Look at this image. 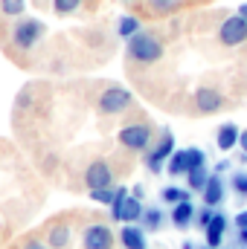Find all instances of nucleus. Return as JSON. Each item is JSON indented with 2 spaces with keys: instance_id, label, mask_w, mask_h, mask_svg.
<instances>
[{
  "instance_id": "nucleus-1",
  "label": "nucleus",
  "mask_w": 247,
  "mask_h": 249,
  "mask_svg": "<svg viewBox=\"0 0 247 249\" xmlns=\"http://www.w3.org/2000/svg\"><path fill=\"white\" fill-rule=\"evenodd\" d=\"M128 58L137 64H157L163 58V41L154 32H137L128 41Z\"/></svg>"
},
{
  "instance_id": "nucleus-2",
  "label": "nucleus",
  "mask_w": 247,
  "mask_h": 249,
  "mask_svg": "<svg viewBox=\"0 0 247 249\" xmlns=\"http://www.w3.org/2000/svg\"><path fill=\"white\" fill-rule=\"evenodd\" d=\"M143 203H140V197H134V194H128L125 188H117V200L111 203V217L114 220H120V223H137V220H143Z\"/></svg>"
},
{
  "instance_id": "nucleus-3",
  "label": "nucleus",
  "mask_w": 247,
  "mask_h": 249,
  "mask_svg": "<svg viewBox=\"0 0 247 249\" xmlns=\"http://www.w3.org/2000/svg\"><path fill=\"white\" fill-rule=\"evenodd\" d=\"M41 35H44V23H41V20H32V18L18 20L15 29H12V41H15V47L23 50V53L32 50V47L41 41Z\"/></svg>"
},
{
  "instance_id": "nucleus-4",
  "label": "nucleus",
  "mask_w": 247,
  "mask_h": 249,
  "mask_svg": "<svg viewBox=\"0 0 247 249\" xmlns=\"http://www.w3.org/2000/svg\"><path fill=\"white\" fill-rule=\"evenodd\" d=\"M131 105H134V96H131L125 87H108V90L99 96V110H102L105 116H117V113H125Z\"/></svg>"
},
{
  "instance_id": "nucleus-5",
  "label": "nucleus",
  "mask_w": 247,
  "mask_h": 249,
  "mask_svg": "<svg viewBox=\"0 0 247 249\" xmlns=\"http://www.w3.org/2000/svg\"><path fill=\"white\" fill-rule=\"evenodd\" d=\"M172 154H175V136H172L169 130H163V133H160V142L145 154V168L154 171V174H160Z\"/></svg>"
},
{
  "instance_id": "nucleus-6",
  "label": "nucleus",
  "mask_w": 247,
  "mask_h": 249,
  "mask_svg": "<svg viewBox=\"0 0 247 249\" xmlns=\"http://www.w3.org/2000/svg\"><path fill=\"white\" fill-rule=\"evenodd\" d=\"M218 41L224 44V47H242L247 41V20L236 12V15H230L224 23H221V29H218Z\"/></svg>"
},
{
  "instance_id": "nucleus-7",
  "label": "nucleus",
  "mask_w": 247,
  "mask_h": 249,
  "mask_svg": "<svg viewBox=\"0 0 247 249\" xmlns=\"http://www.w3.org/2000/svg\"><path fill=\"white\" fill-rule=\"evenodd\" d=\"M148 142H151V127L143 122L125 124L123 130H120V145L128 148V151H145Z\"/></svg>"
},
{
  "instance_id": "nucleus-8",
  "label": "nucleus",
  "mask_w": 247,
  "mask_h": 249,
  "mask_svg": "<svg viewBox=\"0 0 247 249\" xmlns=\"http://www.w3.org/2000/svg\"><path fill=\"white\" fill-rule=\"evenodd\" d=\"M82 247L84 249H114V232L105 223H90L82 232Z\"/></svg>"
},
{
  "instance_id": "nucleus-9",
  "label": "nucleus",
  "mask_w": 247,
  "mask_h": 249,
  "mask_svg": "<svg viewBox=\"0 0 247 249\" xmlns=\"http://www.w3.org/2000/svg\"><path fill=\"white\" fill-rule=\"evenodd\" d=\"M84 183H87L90 191H93V188H108L111 183H114V171H111V165L102 162V160L90 162L87 171H84Z\"/></svg>"
},
{
  "instance_id": "nucleus-10",
  "label": "nucleus",
  "mask_w": 247,
  "mask_h": 249,
  "mask_svg": "<svg viewBox=\"0 0 247 249\" xmlns=\"http://www.w3.org/2000/svg\"><path fill=\"white\" fill-rule=\"evenodd\" d=\"M195 107H198V113H218V110L224 107V99H221L218 90L201 87V90L195 93Z\"/></svg>"
},
{
  "instance_id": "nucleus-11",
  "label": "nucleus",
  "mask_w": 247,
  "mask_h": 249,
  "mask_svg": "<svg viewBox=\"0 0 247 249\" xmlns=\"http://www.w3.org/2000/svg\"><path fill=\"white\" fill-rule=\"evenodd\" d=\"M224 229H227V217L215 212L212 220H209V226L204 229V232H206V247H212V249L221 247V241H224Z\"/></svg>"
},
{
  "instance_id": "nucleus-12",
  "label": "nucleus",
  "mask_w": 247,
  "mask_h": 249,
  "mask_svg": "<svg viewBox=\"0 0 247 249\" xmlns=\"http://www.w3.org/2000/svg\"><path fill=\"white\" fill-rule=\"evenodd\" d=\"M204 203L206 206H218L224 200V183H221V174H209V183L204 186Z\"/></svg>"
},
{
  "instance_id": "nucleus-13",
  "label": "nucleus",
  "mask_w": 247,
  "mask_h": 249,
  "mask_svg": "<svg viewBox=\"0 0 247 249\" xmlns=\"http://www.w3.org/2000/svg\"><path fill=\"white\" fill-rule=\"evenodd\" d=\"M120 244L125 249H145V232L140 229V226H125L123 232H120Z\"/></svg>"
},
{
  "instance_id": "nucleus-14",
  "label": "nucleus",
  "mask_w": 247,
  "mask_h": 249,
  "mask_svg": "<svg viewBox=\"0 0 247 249\" xmlns=\"http://www.w3.org/2000/svg\"><path fill=\"white\" fill-rule=\"evenodd\" d=\"M239 136H242V133H239V127H236V124L224 122L221 127H218L215 142H218V148H221V151H233V148H236V142H239Z\"/></svg>"
},
{
  "instance_id": "nucleus-15",
  "label": "nucleus",
  "mask_w": 247,
  "mask_h": 249,
  "mask_svg": "<svg viewBox=\"0 0 247 249\" xmlns=\"http://www.w3.org/2000/svg\"><path fill=\"white\" fill-rule=\"evenodd\" d=\"M195 214H198V212H195V206H192L189 200H184V203H178V206L172 209V223H175L178 229H186V226L195 220Z\"/></svg>"
},
{
  "instance_id": "nucleus-16",
  "label": "nucleus",
  "mask_w": 247,
  "mask_h": 249,
  "mask_svg": "<svg viewBox=\"0 0 247 249\" xmlns=\"http://www.w3.org/2000/svg\"><path fill=\"white\" fill-rule=\"evenodd\" d=\"M47 241H50V247H53V249H67V247H70V226H67V223L53 226Z\"/></svg>"
},
{
  "instance_id": "nucleus-17",
  "label": "nucleus",
  "mask_w": 247,
  "mask_h": 249,
  "mask_svg": "<svg viewBox=\"0 0 247 249\" xmlns=\"http://www.w3.org/2000/svg\"><path fill=\"white\" fill-rule=\"evenodd\" d=\"M140 29H143V26H140V20H137L134 15H123L120 23H117V32H120V38H125V41H131Z\"/></svg>"
},
{
  "instance_id": "nucleus-18",
  "label": "nucleus",
  "mask_w": 247,
  "mask_h": 249,
  "mask_svg": "<svg viewBox=\"0 0 247 249\" xmlns=\"http://www.w3.org/2000/svg\"><path fill=\"white\" fill-rule=\"evenodd\" d=\"M166 171L172 174V177H181L189 171V160H186V151H175L172 157H169V162H166Z\"/></svg>"
},
{
  "instance_id": "nucleus-19",
  "label": "nucleus",
  "mask_w": 247,
  "mask_h": 249,
  "mask_svg": "<svg viewBox=\"0 0 247 249\" xmlns=\"http://www.w3.org/2000/svg\"><path fill=\"white\" fill-rule=\"evenodd\" d=\"M186 180H189V188H192V191H204V186L209 183V171H206V165H204V168H192V171H186Z\"/></svg>"
},
{
  "instance_id": "nucleus-20",
  "label": "nucleus",
  "mask_w": 247,
  "mask_h": 249,
  "mask_svg": "<svg viewBox=\"0 0 247 249\" xmlns=\"http://www.w3.org/2000/svg\"><path fill=\"white\" fill-rule=\"evenodd\" d=\"M163 226V212L160 209H145L143 212V229L145 232H157Z\"/></svg>"
},
{
  "instance_id": "nucleus-21",
  "label": "nucleus",
  "mask_w": 247,
  "mask_h": 249,
  "mask_svg": "<svg viewBox=\"0 0 247 249\" xmlns=\"http://www.w3.org/2000/svg\"><path fill=\"white\" fill-rule=\"evenodd\" d=\"M0 12L6 18H21L26 12V0H0Z\"/></svg>"
},
{
  "instance_id": "nucleus-22",
  "label": "nucleus",
  "mask_w": 247,
  "mask_h": 249,
  "mask_svg": "<svg viewBox=\"0 0 247 249\" xmlns=\"http://www.w3.org/2000/svg\"><path fill=\"white\" fill-rule=\"evenodd\" d=\"M160 197H163L166 203L178 206V203H184V200H189V191H186V188H178V186H166L163 191H160Z\"/></svg>"
},
{
  "instance_id": "nucleus-23",
  "label": "nucleus",
  "mask_w": 247,
  "mask_h": 249,
  "mask_svg": "<svg viewBox=\"0 0 247 249\" xmlns=\"http://www.w3.org/2000/svg\"><path fill=\"white\" fill-rule=\"evenodd\" d=\"M181 3H184V0H148L151 12H157V15H169V12H175Z\"/></svg>"
},
{
  "instance_id": "nucleus-24",
  "label": "nucleus",
  "mask_w": 247,
  "mask_h": 249,
  "mask_svg": "<svg viewBox=\"0 0 247 249\" xmlns=\"http://www.w3.org/2000/svg\"><path fill=\"white\" fill-rule=\"evenodd\" d=\"M90 200H96V203H105V206H111L114 200H117V188H93L90 191Z\"/></svg>"
},
{
  "instance_id": "nucleus-25",
  "label": "nucleus",
  "mask_w": 247,
  "mask_h": 249,
  "mask_svg": "<svg viewBox=\"0 0 247 249\" xmlns=\"http://www.w3.org/2000/svg\"><path fill=\"white\" fill-rule=\"evenodd\" d=\"M186 160H189V171L192 168H204L206 165V157L201 148H186Z\"/></svg>"
},
{
  "instance_id": "nucleus-26",
  "label": "nucleus",
  "mask_w": 247,
  "mask_h": 249,
  "mask_svg": "<svg viewBox=\"0 0 247 249\" xmlns=\"http://www.w3.org/2000/svg\"><path fill=\"white\" fill-rule=\"evenodd\" d=\"M79 6H82V0H53V9L59 15H73Z\"/></svg>"
},
{
  "instance_id": "nucleus-27",
  "label": "nucleus",
  "mask_w": 247,
  "mask_h": 249,
  "mask_svg": "<svg viewBox=\"0 0 247 249\" xmlns=\"http://www.w3.org/2000/svg\"><path fill=\"white\" fill-rule=\"evenodd\" d=\"M230 183H233V191H236L239 197H247V174L245 171H236Z\"/></svg>"
},
{
  "instance_id": "nucleus-28",
  "label": "nucleus",
  "mask_w": 247,
  "mask_h": 249,
  "mask_svg": "<svg viewBox=\"0 0 247 249\" xmlns=\"http://www.w3.org/2000/svg\"><path fill=\"white\" fill-rule=\"evenodd\" d=\"M212 214H215V212H212V206H206V209H201V212L195 214V223H198L201 229H206V226H209V220H212Z\"/></svg>"
},
{
  "instance_id": "nucleus-29",
  "label": "nucleus",
  "mask_w": 247,
  "mask_h": 249,
  "mask_svg": "<svg viewBox=\"0 0 247 249\" xmlns=\"http://www.w3.org/2000/svg\"><path fill=\"white\" fill-rule=\"evenodd\" d=\"M236 226H239V229H247V212H239V214H236Z\"/></svg>"
},
{
  "instance_id": "nucleus-30",
  "label": "nucleus",
  "mask_w": 247,
  "mask_h": 249,
  "mask_svg": "<svg viewBox=\"0 0 247 249\" xmlns=\"http://www.w3.org/2000/svg\"><path fill=\"white\" fill-rule=\"evenodd\" d=\"M23 249H53V247H50V244H41V241H29Z\"/></svg>"
},
{
  "instance_id": "nucleus-31",
  "label": "nucleus",
  "mask_w": 247,
  "mask_h": 249,
  "mask_svg": "<svg viewBox=\"0 0 247 249\" xmlns=\"http://www.w3.org/2000/svg\"><path fill=\"white\" fill-rule=\"evenodd\" d=\"M239 145H242V151H245V157H247V130H242V136H239Z\"/></svg>"
},
{
  "instance_id": "nucleus-32",
  "label": "nucleus",
  "mask_w": 247,
  "mask_h": 249,
  "mask_svg": "<svg viewBox=\"0 0 247 249\" xmlns=\"http://www.w3.org/2000/svg\"><path fill=\"white\" fill-rule=\"evenodd\" d=\"M239 241H242V247L247 249V229H239Z\"/></svg>"
},
{
  "instance_id": "nucleus-33",
  "label": "nucleus",
  "mask_w": 247,
  "mask_h": 249,
  "mask_svg": "<svg viewBox=\"0 0 247 249\" xmlns=\"http://www.w3.org/2000/svg\"><path fill=\"white\" fill-rule=\"evenodd\" d=\"M227 168H230V162H218V165H215V174H221V171H227Z\"/></svg>"
},
{
  "instance_id": "nucleus-34",
  "label": "nucleus",
  "mask_w": 247,
  "mask_h": 249,
  "mask_svg": "<svg viewBox=\"0 0 247 249\" xmlns=\"http://www.w3.org/2000/svg\"><path fill=\"white\" fill-rule=\"evenodd\" d=\"M239 15H242V18L247 20V3H242V6H239Z\"/></svg>"
},
{
  "instance_id": "nucleus-35",
  "label": "nucleus",
  "mask_w": 247,
  "mask_h": 249,
  "mask_svg": "<svg viewBox=\"0 0 247 249\" xmlns=\"http://www.w3.org/2000/svg\"><path fill=\"white\" fill-rule=\"evenodd\" d=\"M123 3H134V0H123Z\"/></svg>"
},
{
  "instance_id": "nucleus-36",
  "label": "nucleus",
  "mask_w": 247,
  "mask_h": 249,
  "mask_svg": "<svg viewBox=\"0 0 247 249\" xmlns=\"http://www.w3.org/2000/svg\"><path fill=\"white\" fill-rule=\"evenodd\" d=\"M206 249H212V247H206Z\"/></svg>"
}]
</instances>
